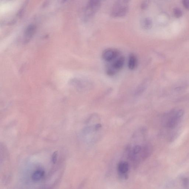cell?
Listing matches in <instances>:
<instances>
[{
	"label": "cell",
	"mask_w": 189,
	"mask_h": 189,
	"mask_svg": "<svg viewBox=\"0 0 189 189\" xmlns=\"http://www.w3.org/2000/svg\"><path fill=\"white\" fill-rule=\"evenodd\" d=\"M101 4V0H90L85 11L86 19L92 17L99 10Z\"/></svg>",
	"instance_id": "3"
},
{
	"label": "cell",
	"mask_w": 189,
	"mask_h": 189,
	"mask_svg": "<svg viewBox=\"0 0 189 189\" xmlns=\"http://www.w3.org/2000/svg\"><path fill=\"white\" fill-rule=\"evenodd\" d=\"M129 165L128 162L122 161L119 163L117 170L120 177L126 179L128 178V172L129 170Z\"/></svg>",
	"instance_id": "5"
},
{
	"label": "cell",
	"mask_w": 189,
	"mask_h": 189,
	"mask_svg": "<svg viewBox=\"0 0 189 189\" xmlns=\"http://www.w3.org/2000/svg\"><path fill=\"white\" fill-rule=\"evenodd\" d=\"M37 27L34 24H31L28 26L24 33V43H27L36 33Z\"/></svg>",
	"instance_id": "6"
},
{
	"label": "cell",
	"mask_w": 189,
	"mask_h": 189,
	"mask_svg": "<svg viewBox=\"0 0 189 189\" xmlns=\"http://www.w3.org/2000/svg\"><path fill=\"white\" fill-rule=\"evenodd\" d=\"M138 65V60L134 54H131L128 60V67L130 70L135 69Z\"/></svg>",
	"instance_id": "8"
},
{
	"label": "cell",
	"mask_w": 189,
	"mask_h": 189,
	"mask_svg": "<svg viewBox=\"0 0 189 189\" xmlns=\"http://www.w3.org/2000/svg\"><path fill=\"white\" fill-rule=\"evenodd\" d=\"M173 13L174 17L177 18L181 17L183 15L182 10L178 7L175 8L173 10Z\"/></svg>",
	"instance_id": "11"
},
{
	"label": "cell",
	"mask_w": 189,
	"mask_h": 189,
	"mask_svg": "<svg viewBox=\"0 0 189 189\" xmlns=\"http://www.w3.org/2000/svg\"><path fill=\"white\" fill-rule=\"evenodd\" d=\"M119 54V52L116 49H106L102 53V59L106 61H112L118 57Z\"/></svg>",
	"instance_id": "4"
},
{
	"label": "cell",
	"mask_w": 189,
	"mask_h": 189,
	"mask_svg": "<svg viewBox=\"0 0 189 189\" xmlns=\"http://www.w3.org/2000/svg\"><path fill=\"white\" fill-rule=\"evenodd\" d=\"M182 4L185 8L189 11V0H182Z\"/></svg>",
	"instance_id": "13"
},
{
	"label": "cell",
	"mask_w": 189,
	"mask_h": 189,
	"mask_svg": "<svg viewBox=\"0 0 189 189\" xmlns=\"http://www.w3.org/2000/svg\"><path fill=\"white\" fill-rule=\"evenodd\" d=\"M149 0H144L142 2L141 6L142 9L145 10L147 9L149 5Z\"/></svg>",
	"instance_id": "12"
},
{
	"label": "cell",
	"mask_w": 189,
	"mask_h": 189,
	"mask_svg": "<svg viewBox=\"0 0 189 189\" xmlns=\"http://www.w3.org/2000/svg\"><path fill=\"white\" fill-rule=\"evenodd\" d=\"M113 62L111 65H109L116 72L121 70L124 65L125 59L123 56L118 57Z\"/></svg>",
	"instance_id": "7"
},
{
	"label": "cell",
	"mask_w": 189,
	"mask_h": 189,
	"mask_svg": "<svg viewBox=\"0 0 189 189\" xmlns=\"http://www.w3.org/2000/svg\"><path fill=\"white\" fill-rule=\"evenodd\" d=\"M45 172L43 170L39 169L34 172L32 176V179L34 182H37L43 179L45 176Z\"/></svg>",
	"instance_id": "9"
},
{
	"label": "cell",
	"mask_w": 189,
	"mask_h": 189,
	"mask_svg": "<svg viewBox=\"0 0 189 189\" xmlns=\"http://www.w3.org/2000/svg\"><path fill=\"white\" fill-rule=\"evenodd\" d=\"M120 1L125 2L129 3L131 0H120Z\"/></svg>",
	"instance_id": "16"
},
{
	"label": "cell",
	"mask_w": 189,
	"mask_h": 189,
	"mask_svg": "<svg viewBox=\"0 0 189 189\" xmlns=\"http://www.w3.org/2000/svg\"><path fill=\"white\" fill-rule=\"evenodd\" d=\"M140 25L143 29L144 30H149L152 27V20L149 17L144 18L141 20Z\"/></svg>",
	"instance_id": "10"
},
{
	"label": "cell",
	"mask_w": 189,
	"mask_h": 189,
	"mask_svg": "<svg viewBox=\"0 0 189 189\" xmlns=\"http://www.w3.org/2000/svg\"><path fill=\"white\" fill-rule=\"evenodd\" d=\"M183 114V111L182 110H172L166 116V121H164L165 125L167 127L169 128L175 127L179 122Z\"/></svg>",
	"instance_id": "1"
},
{
	"label": "cell",
	"mask_w": 189,
	"mask_h": 189,
	"mask_svg": "<svg viewBox=\"0 0 189 189\" xmlns=\"http://www.w3.org/2000/svg\"><path fill=\"white\" fill-rule=\"evenodd\" d=\"M59 1L60 3H65V2L67 1V0H59Z\"/></svg>",
	"instance_id": "15"
},
{
	"label": "cell",
	"mask_w": 189,
	"mask_h": 189,
	"mask_svg": "<svg viewBox=\"0 0 189 189\" xmlns=\"http://www.w3.org/2000/svg\"><path fill=\"white\" fill-rule=\"evenodd\" d=\"M128 3L117 0L114 5L111 11V17L114 18L122 17L128 13Z\"/></svg>",
	"instance_id": "2"
},
{
	"label": "cell",
	"mask_w": 189,
	"mask_h": 189,
	"mask_svg": "<svg viewBox=\"0 0 189 189\" xmlns=\"http://www.w3.org/2000/svg\"><path fill=\"white\" fill-rule=\"evenodd\" d=\"M58 154L57 152H56L53 154L52 156V162L54 164H55L56 161H57V158Z\"/></svg>",
	"instance_id": "14"
}]
</instances>
